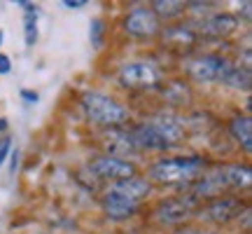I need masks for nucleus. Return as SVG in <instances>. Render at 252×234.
I'll return each mask as SVG.
<instances>
[{
	"label": "nucleus",
	"mask_w": 252,
	"mask_h": 234,
	"mask_svg": "<svg viewBox=\"0 0 252 234\" xmlns=\"http://www.w3.org/2000/svg\"><path fill=\"white\" fill-rule=\"evenodd\" d=\"M220 82L226 84V87H234V89H250V71L229 63V68H226V73L222 75Z\"/></svg>",
	"instance_id": "2eb2a0df"
},
{
	"label": "nucleus",
	"mask_w": 252,
	"mask_h": 234,
	"mask_svg": "<svg viewBox=\"0 0 252 234\" xmlns=\"http://www.w3.org/2000/svg\"><path fill=\"white\" fill-rule=\"evenodd\" d=\"M82 108L87 113L91 122H96L100 126H119L128 119V110L122 106L119 101H115L108 94L100 91H89L82 96Z\"/></svg>",
	"instance_id": "f03ea898"
},
{
	"label": "nucleus",
	"mask_w": 252,
	"mask_h": 234,
	"mask_svg": "<svg viewBox=\"0 0 252 234\" xmlns=\"http://www.w3.org/2000/svg\"><path fill=\"white\" fill-rule=\"evenodd\" d=\"M238 28V19L234 14H215L203 24V33L213 38H226Z\"/></svg>",
	"instance_id": "ddd939ff"
},
{
	"label": "nucleus",
	"mask_w": 252,
	"mask_h": 234,
	"mask_svg": "<svg viewBox=\"0 0 252 234\" xmlns=\"http://www.w3.org/2000/svg\"><path fill=\"white\" fill-rule=\"evenodd\" d=\"M19 5L26 9V14H24V36H26V45H35L37 42V12L31 2H26V0H19Z\"/></svg>",
	"instance_id": "dca6fc26"
},
{
	"label": "nucleus",
	"mask_w": 252,
	"mask_h": 234,
	"mask_svg": "<svg viewBox=\"0 0 252 234\" xmlns=\"http://www.w3.org/2000/svg\"><path fill=\"white\" fill-rule=\"evenodd\" d=\"M9 148H12V143H9V138H2V141H0V166H2V162L7 159Z\"/></svg>",
	"instance_id": "6ab92c4d"
},
{
	"label": "nucleus",
	"mask_w": 252,
	"mask_h": 234,
	"mask_svg": "<svg viewBox=\"0 0 252 234\" xmlns=\"http://www.w3.org/2000/svg\"><path fill=\"white\" fill-rule=\"evenodd\" d=\"M178 234H220V232H208V230H191V232H178Z\"/></svg>",
	"instance_id": "5701e85b"
},
{
	"label": "nucleus",
	"mask_w": 252,
	"mask_h": 234,
	"mask_svg": "<svg viewBox=\"0 0 252 234\" xmlns=\"http://www.w3.org/2000/svg\"><path fill=\"white\" fill-rule=\"evenodd\" d=\"M119 80H122V84H126V87L143 89V87L157 84L159 75H157V71H154L150 63H126L124 68L119 71Z\"/></svg>",
	"instance_id": "6e6552de"
},
{
	"label": "nucleus",
	"mask_w": 252,
	"mask_h": 234,
	"mask_svg": "<svg viewBox=\"0 0 252 234\" xmlns=\"http://www.w3.org/2000/svg\"><path fill=\"white\" fill-rule=\"evenodd\" d=\"M21 96H24L26 101H31V103H37V101H40L37 91H28V89H24V91H21Z\"/></svg>",
	"instance_id": "4be33fe9"
},
{
	"label": "nucleus",
	"mask_w": 252,
	"mask_h": 234,
	"mask_svg": "<svg viewBox=\"0 0 252 234\" xmlns=\"http://www.w3.org/2000/svg\"><path fill=\"white\" fill-rule=\"evenodd\" d=\"M222 176L224 188H236V190H248L252 185V171L245 164H226L217 169Z\"/></svg>",
	"instance_id": "9b49d317"
},
{
	"label": "nucleus",
	"mask_w": 252,
	"mask_h": 234,
	"mask_svg": "<svg viewBox=\"0 0 252 234\" xmlns=\"http://www.w3.org/2000/svg\"><path fill=\"white\" fill-rule=\"evenodd\" d=\"M226 68H229V61L215 54H206L189 61V75L198 82H220Z\"/></svg>",
	"instance_id": "20e7f679"
},
{
	"label": "nucleus",
	"mask_w": 252,
	"mask_h": 234,
	"mask_svg": "<svg viewBox=\"0 0 252 234\" xmlns=\"http://www.w3.org/2000/svg\"><path fill=\"white\" fill-rule=\"evenodd\" d=\"M229 131L234 136L236 141L241 143L245 153H252V119L248 115H236L231 119V126H229Z\"/></svg>",
	"instance_id": "4468645a"
},
{
	"label": "nucleus",
	"mask_w": 252,
	"mask_h": 234,
	"mask_svg": "<svg viewBox=\"0 0 252 234\" xmlns=\"http://www.w3.org/2000/svg\"><path fill=\"white\" fill-rule=\"evenodd\" d=\"M103 208H105V213H108L112 220H126V218H131L135 211H138V204L108 192L105 199H103Z\"/></svg>",
	"instance_id": "f8f14e48"
},
{
	"label": "nucleus",
	"mask_w": 252,
	"mask_h": 234,
	"mask_svg": "<svg viewBox=\"0 0 252 234\" xmlns=\"http://www.w3.org/2000/svg\"><path fill=\"white\" fill-rule=\"evenodd\" d=\"M100 40H103V21L94 19L91 21V42H94V47H98Z\"/></svg>",
	"instance_id": "a211bd4d"
},
{
	"label": "nucleus",
	"mask_w": 252,
	"mask_h": 234,
	"mask_svg": "<svg viewBox=\"0 0 252 234\" xmlns=\"http://www.w3.org/2000/svg\"><path fill=\"white\" fill-rule=\"evenodd\" d=\"M91 173L98 176V178H108V180H124L135 176V166L131 162H126L122 157H115V155H103V157H96L91 162Z\"/></svg>",
	"instance_id": "7ed1b4c3"
},
{
	"label": "nucleus",
	"mask_w": 252,
	"mask_h": 234,
	"mask_svg": "<svg viewBox=\"0 0 252 234\" xmlns=\"http://www.w3.org/2000/svg\"><path fill=\"white\" fill-rule=\"evenodd\" d=\"M9 71H12V63H9V59L5 54H0V75H7Z\"/></svg>",
	"instance_id": "aec40b11"
},
{
	"label": "nucleus",
	"mask_w": 252,
	"mask_h": 234,
	"mask_svg": "<svg viewBox=\"0 0 252 234\" xmlns=\"http://www.w3.org/2000/svg\"><path fill=\"white\" fill-rule=\"evenodd\" d=\"M150 190H152L150 180L138 178V176H131V178L117 180V183L112 185L110 192H112V195H117V197L128 199V201H133V204H138L140 199H145L147 195H150Z\"/></svg>",
	"instance_id": "1a4fd4ad"
},
{
	"label": "nucleus",
	"mask_w": 252,
	"mask_h": 234,
	"mask_svg": "<svg viewBox=\"0 0 252 234\" xmlns=\"http://www.w3.org/2000/svg\"><path fill=\"white\" fill-rule=\"evenodd\" d=\"M152 12L157 14V19L159 17H166V19L178 17L180 12H185V2H180V0H157Z\"/></svg>",
	"instance_id": "f3484780"
},
{
	"label": "nucleus",
	"mask_w": 252,
	"mask_h": 234,
	"mask_svg": "<svg viewBox=\"0 0 252 234\" xmlns=\"http://www.w3.org/2000/svg\"><path fill=\"white\" fill-rule=\"evenodd\" d=\"M191 213H194V199L175 197L166 199L161 206L157 208V220L163 223V225H178V223H185Z\"/></svg>",
	"instance_id": "39448f33"
},
{
	"label": "nucleus",
	"mask_w": 252,
	"mask_h": 234,
	"mask_svg": "<svg viewBox=\"0 0 252 234\" xmlns=\"http://www.w3.org/2000/svg\"><path fill=\"white\" fill-rule=\"evenodd\" d=\"M0 42H2V31H0Z\"/></svg>",
	"instance_id": "b1692460"
},
{
	"label": "nucleus",
	"mask_w": 252,
	"mask_h": 234,
	"mask_svg": "<svg viewBox=\"0 0 252 234\" xmlns=\"http://www.w3.org/2000/svg\"><path fill=\"white\" fill-rule=\"evenodd\" d=\"M243 211H245V204L241 201V199H236V197H217L206 206L203 216H206L208 220L217 223V225H224V223H229V220L238 218Z\"/></svg>",
	"instance_id": "423d86ee"
},
{
	"label": "nucleus",
	"mask_w": 252,
	"mask_h": 234,
	"mask_svg": "<svg viewBox=\"0 0 252 234\" xmlns=\"http://www.w3.org/2000/svg\"><path fill=\"white\" fill-rule=\"evenodd\" d=\"M206 162L201 157H171L150 169V178L161 185H189L203 176Z\"/></svg>",
	"instance_id": "f257e3e1"
},
{
	"label": "nucleus",
	"mask_w": 252,
	"mask_h": 234,
	"mask_svg": "<svg viewBox=\"0 0 252 234\" xmlns=\"http://www.w3.org/2000/svg\"><path fill=\"white\" fill-rule=\"evenodd\" d=\"M128 136H131V141H133L135 148H147V150H166V148H171V143H168L150 122L138 124Z\"/></svg>",
	"instance_id": "9d476101"
},
{
	"label": "nucleus",
	"mask_w": 252,
	"mask_h": 234,
	"mask_svg": "<svg viewBox=\"0 0 252 234\" xmlns=\"http://www.w3.org/2000/svg\"><path fill=\"white\" fill-rule=\"evenodd\" d=\"M87 5V0H63V7H75V9H80Z\"/></svg>",
	"instance_id": "412c9836"
},
{
	"label": "nucleus",
	"mask_w": 252,
	"mask_h": 234,
	"mask_svg": "<svg viewBox=\"0 0 252 234\" xmlns=\"http://www.w3.org/2000/svg\"><path fill=\"white\" fill-rule=\"evenodd\" d=\"M124 28L133 38H150L157 33L159 28V19L152 9L147 7H135L133 12H128V17L124 21Z\"/></svg>",
	"instance_id": "0eeeda50"
}]
</instances>
